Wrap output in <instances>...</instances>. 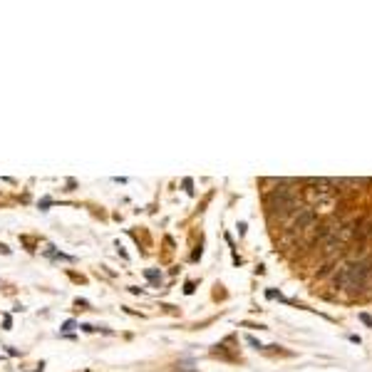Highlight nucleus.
I'll list each match as a JSON object with an SVG mask.
<instances>
[{
  "label": "nucleus",
  "instance_id": "nucleus-1",
  "mask_svg": "<svg viewBox=\"0 0 372 372\" xmlns=\"http://www.w3.org/2000/svg\"><path fill=\"white\" fill-rule=\"evenodd\" d=\"M370 271L367 263H348L335 273V285L338 288H362Z\"/></svg>",
  "mask_w": 372,
  "mask_h": 372
},
{
  "label": "nucleus",
  "instance_id": "nucleus-2",
  "mask_svg": "<svg viewBox=\"0 0 372 372\" xmlns=\"http://www.w3.org/2000/svg\"><path fill=\"white\" fill-rule=\"evenodd\" d=\"M318 226V216L313 209H298L295 211V221H293V229L301 233V231H308V229H315Z\"/></svg>",
  "mask_w": 372,
  "mask_h": 372
},
{
  "label": "nucleus",
  "instance_id": "nucleus-6",
  "mask_svg": "<svg viewBox=\"0 0 372 372\" xmlns=\"http://www.w3.org/2000/svg\"><path fill=\"white\" fill-rule=\"evenodd\" d=\"M248 343H251V345H253V348H260V343H258V340H256V338H251V335H248Z\"/></svg>",
  "mask_w": 372,
  "mask_h": 372
},
{
  "label": "nucleus",
  "instance_id": "nucleus-4",
  "mask_svg": "<svg viewBox=\"0 0 372 372\" xmlns=\"http://www.w3.org/2000/svg\"><path fill=\"white\" fill-rule=\"evenodd\" d=\"M146 278H149V280H152V283H159V280H162L157 271H146Z\"/></svg>",
  "mask_w": 372,
  "mask_h": 372
},
{
  "label": "nucleus",
  "instance_id": "nucleus-3",
  "mask_svg": "<svg viewBox=\"0 0 372 372\" xmlns=\"http://www.w3.org/2000/svg\"><path fill=\"white\" fill-rule=\"evenodd\" d=\"M355 236H357V238H367V236H372V218H367V221L357 223Z\"/></svg>",
  "mask_w": 372,
  "mask_h": 372
},
{
  "label": "nucleus",
  "instance_id": "nucleus-5",
  "mask_svg": "<svg viewBox=\"0 0 372 372\" xmlns=\"http://www.w3.org/2000/svg\"><path fill=\"white\" fill-rule=\"evenodd\" d=\"M360 320H362V323H367V325H372V318H370L367 313H360Z\"/></svg>",
  "mask_w": 372,
  "mask_h": 372
}]
</instances>
